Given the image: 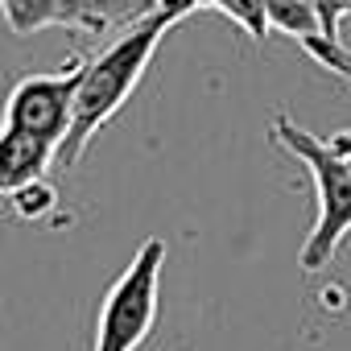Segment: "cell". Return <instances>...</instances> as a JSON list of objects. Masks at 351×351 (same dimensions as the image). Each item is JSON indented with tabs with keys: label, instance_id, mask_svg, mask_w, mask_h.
Listing matches in <instances>:
<instances>
[{
	"label": "cell",
	"instance_id": "1",
	"mask_svg": "<svg viewBox=\"0 0 351 351\" xmlns=\"http://www.w3.org/2000/svg\"><path fill=\"white\" fill-rule=\"evenodd\" d=\"M182 17L169 13L165 5L149 9L141 21H132L128 29L116 34V42L108 50H99L87 66H83V79H79V91H75V108H71V128L54 153L58 165H75L87 149V141L132 99V91L141 87L157 46L165 42V34L178 25Z\"/></svg>",
	"mask_w": 351,
	"mask_h": 351
},
{
	"label": "cell",
	"instance_id": "2",
	"mask_svg": "<svg viewBox=\"0 0 351 351\" xmlns=\"http://www.w3.org/2000/svg\"><path fill=\"white\" fill-rule=\"evenodd\" d=\"M269 141L281 145L298 165H306L310 182H314L318 219H314V228H310V236H306V244H302V252H298V265H302V273H318V269H326V265L335 261L339 244H343L347 232H351V169L339 165V161L326 153L322 136H314L310 128L293 124L289 116H277V120H273Z\"/></svg>",
	"mask_w": 351,
	"mask_h": 351
},
{
	"label": "cell",
	"instance_id": "3",
	"mask_svg": "<svg viewBox=\"0 0 351 351\" xmlns=\"http://www.w3.org/2000/svg\"><path fill=\"white\" fill-rule=\"evenodd\" d=\"M161 269H165V240L149 236L132 256V265L108 289L95 318L91 351H136L153 335V322L161 310Z\"/></svg>",
	"mask_w": 351,
	"mask_h": 351
},
{
	"label": "cell",
	"instance_id": "4",
	"mask_svg": "<svg viewBox=\"0 0 351 351\" xmlns=\"http://www.w3.org/2000/svg\"><path fill=\"white\" fill-rule=\"evenodd\" d=\"M83 66H87V58L75 54V58L62 62V71L17 79V87L5 99V124L0 128H17V132L42 136V141H50L58 149L66 128H71V108H75Z\"/></svg>",
	"mask_w": 351,
	"mask_h": 351
},
{
	"label": "cell",
	"instance_id": "5",
	"mask_svg": "<svg viewBox=\"0 0 351 351\" xmlns=\"http://www.w3.org/2000/svg\"><path fill=\"white\" fill-rule=\"evenodd\" d=\"M54 145L17 128H0V195H17L21 186L46 178L54 165Z\"/></svg>",
	"mask_w": 351,
	"mask_h": 351
},
{
	"label": "cell",
	"instance_id": "6",
	"mask_svg": "<svg viewBox=\"0 0 351 351\" xmlns=\"http://www.w3.org/2000/svg\"><path fill=\"white\" fill-rule=\"evenodd\" d=\"M145 13L128 9V0H62V25L83 29V34H108V29H128Z\"/></svg>",
	"mask_w": 351,
	"mask_h": 351
},
{
	"label": "cell",
	"instance_id": "7",
	"mask_svg": "<svg viewBox=\"0 0 351 351\" xmlns=\"http://www.w3.org/2000/svg\"><path fill=\"white\" fill-rule=\"evenodd\" d=\"M0 17H5L9 34L29 38L50 25H62V0H0Z\"/></svg>",
	"mask_w": 351,
	"mask_h": 351
},
{
	"label": "cell",
	"instance_id": "8",
	"mask_svg": "<svg viewBox=\"0 0 351 351\" xmlns=\"http://www.w3.org/2000/svg\"><path fill=\"white\" fill-rule=\"evenodd\" d=\"M54 207H58V195H54V186H50L46 178H38V182L21 186V191L13 195V211H17L25 223H34V219H46Z\"/></svg>",
	"mask_w": 351,
	"mask_h": 351
},
{
	"label": "cell",
	"instance_id": "9",
	"mask_svg": "<svg viewBox=\"0 0 351 351\" xmlns=\"http://www.w3.org/2000/svg\"><path fill=\"white\" fill-rule=\"evenodd\" d=\"M322 145H326V153H330L339 165H347V169H351V128H339V132L322 136Z\"/></svg>",
	"mask_w": 351,
	"mask_h": 351
},
{
	"label": "cell",
	"instance_id": "10",
	"mask_svg": "<svg viewBox=\"0 0 351 351\" xmlns=\"http://www.w3.org/2000/svg\"><path fill=\"white\" fill-rule=\"evenodd\" d=\"M145 5H157V0H145Z\"/></svg>",
	"mask_w": 351,
	"mask_h": 351
}]
</instances>
